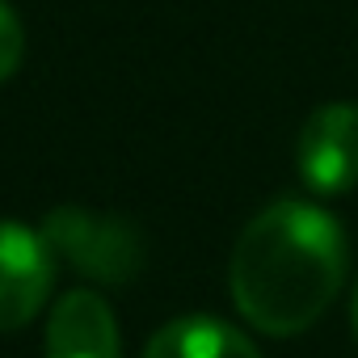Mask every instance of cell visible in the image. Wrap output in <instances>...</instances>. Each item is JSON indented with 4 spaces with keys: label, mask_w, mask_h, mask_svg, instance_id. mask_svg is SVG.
Wrapping results in <instances>:
<instances>
[{
    "label": "cell",
    "mask_w": 358,
    "mask_h": 358,
    "mask_svg": "<svg viewBox=\"0 0 358 358\" xmlns=\"http://www.w3.org/2000/svg\"><path fill=\"white\" fill-rule=\"evenodd\" d=\"M345 282L341 224L299 199L253 215L232 249L228 287L241 316L270 337H295L316 324Z\"/></svg>",
    "instance_id": "obj_1"
},
{
    "label": "cell",
    "mask_w": 358,
    "mask_h": 358,
    "mask_svg": "<svg viewBox=\"0 0 358 358\" xmlns=\"http://www.w3.org/2000/svg\"><path fill=\"white\" fill-rule=\"evenodd\" d=\"M59 262L93 282L122 287L143 270V241L118 215H97L85 207H55L38 228Z\"/></svg>",
    "instance_id": "obj_2"
},
{
    "label": "cell",
    "mask_w": 358,
    "mask_h": 358,
    "mask_svg": "<svg viewBox=\"0 0 358 358\" xmlns=\"http://www.w3.org/2000/svg\"><path fill=\"white\" fill-rule=\"evenodd\" d=\"M303 186L333 199L358 186V106L324 101L308 114L295 148Z\"/></svg>",
    "instance_id": "obj_3"
},
{
    "label": "cell",
    "mask_w": 358,
    "mask_h": 358,
    "mask_svg": "<svg viewBox=\"0 0 358 358\" xmlns=\"http://www.w3.org/2000/svg\"><path fill=\"white\" fill-rule=\"evenodd\" d=\"M55 282V253L43 232L0 220V333L38 316Z\"/></svg>",
    "instance_id": "obj_4"
},
{
    "label": "cell",
    "mask_w": 358,
    "mask_h": 358,
    "mask_svg": "<svg viewBox=\"0 0 358 358\" xmlns=\"http://www.w3.org/2000/svg\"><path fill=\"white\" fill-rule=\"evenodd\" d=\"M118 320L97 291H68L47 320V358H118Z\"/></svg>",
    "instance_id": "obj_5"
},
{
    "label": "cell",
    "mask_w": 358,
    "mask_h": 358,
    "mask_svg": "<svg viewBox=\"0 0 358 358\" xmlns=\"http://www.w3.org/2000/svg\"><path fill=\"white\" fill-rule=\"evenodd\" d=\"M143 358H262V350L215 316H177L152 333Z\"/></svg>",
    "instance_id": "obj_6"
},
{
    "label": "cell",
    "mask_w": 358,
    "mask_h": 358,
    "mask_svg": "<svg viewBox=\"0 0 358 358\" xmlns=\"http://www.w3.org/2000/svg\"><path fill=\"white\" fill-rule=\"evenodd\" d=\"M26 55V30H22V17L0 0V80H9L17 72Z\"/></svg>",
    "instance_id": "obj_7"
},
{
    "label": "cell",
    "mask_w": 358,
    "mask_h": 358,
    "mask_svg": "<svg viewBox=\"0 0 358 358\" xmlns=\"http://www.w3.org/2000/svg\"><path fill=\"white\" fill-rule=\"evenodd\" d=\"M350 324H354V337H358V282H354V295H350Z\"/></svg>",
    "instance_id": "obj_8"
}]
</instances>
